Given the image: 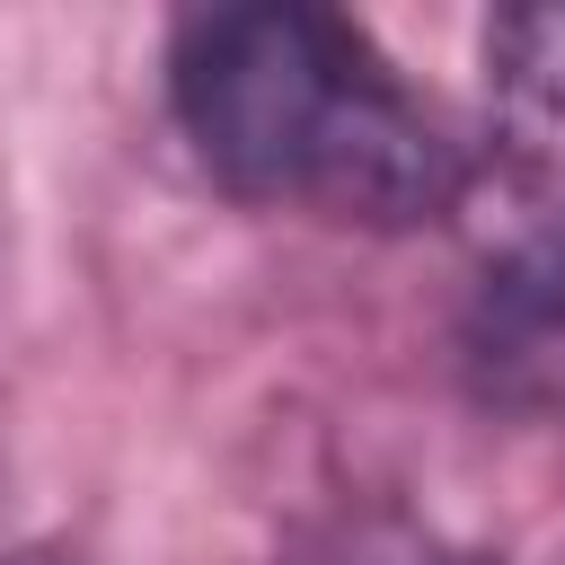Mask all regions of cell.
I'll return each mask as SVG.
<instances>
[{"instance_id":"1","label":"cell","mask_w":565,"mask_h":565,"mask_svg":"<svg viewBox=\"0 0 565 565\" xmlns=\"http://www.w3.org/2000/svg\"><path fill=\"white\" fill-rule=\"evenodd\" d=\"M168 115L194 168L335 230H424L468 194V141L406 88L371 26L309 0L194 9L168 35Z\"/></svg>"},{"instance_id":"2","label":"cell","mask_w":565,"mask_h":565,"mask_svg":"<svg viewBox=\"0 0 565 565\" xmlns=\"http://www.w3.org/2000/svg\"><path fill=\"white\" fill-rule=\"evenodd\" d=\"M459 380L512 424H565V177L486 247L459 309Z\"/></svg>"},{"instance_id":"3","label":"cell","mask_w":565,"mask_h":565,"mask_svg":"<svg viewBox=\"0 0 565 565\" xmlns=\"http://www.w3.org/2000/svg\"><path fill=\"white\" fill-rule=\"evenodd\" d=\"M486 115L547 185L565 177V9L486 18Z\"/></svg>"},{"instance_id":"4","label":"cell","mask_w":565,"mask_h":565,"mask_svg":"<svg viewBox=\"0 0 565 565\" xmlns=\"http://www.w3.org/2000/svg\"><path fill=\"white\" fill-rule=\"evenodd\" d=\"M300 565H477V556L450 547L441 530L406 521V512H353V521H335Z\"/></svg>"},{"instance_id":"5","label":"cell","mask_w":565,"mask_h":565,"mask_svg":"<svg viewBox=\"0 0 565 565\" xmlns=\"http://www.w3.org/2000/svg\"><path fill=\"white\" fill-rule=\"evenodd\" d=\"M26 565H44V556H26Z\"/></svg>"}]
</instances>
